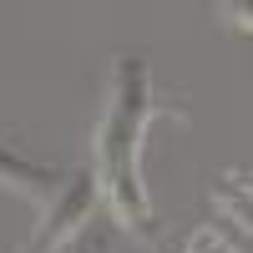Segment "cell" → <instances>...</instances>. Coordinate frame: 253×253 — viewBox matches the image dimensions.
Here are the masks:
<instances>
[{
    "label": "cell",
    "mask_w": 253,
    "mask_h": 253,
    "mask_svg": "<svg viewBox=\"0 0 253 253\" xmlns=\"http://www.w3.org/2000/svg\"><path fill=\"white\" fill-rule=\"evenodd\" d=\"M147 117V91H142V61H122L117 66V96L107 126H101L96 157H101V193H107L112 213L122 223H147V198L137 182V132Z\"/></svg>",
    "instance_id": "1"
},
{
    "label": "cell",
    "mask_w": 253,
    "mask_h": 253,
    "mask_svg": "<svg viewBox=\"0 0 253 253\" xmlns=\"http://www.w3.org/2000/svg\"><path fill=\"white\" fill-rule=\"evenodd\" d=\"M0 182L15 187V193L31 198V203L56 198V172H46V167H36V162H20V157H5V147H0Z\"/></svg>",
    "instance_id": "2"
}]
</instances>
